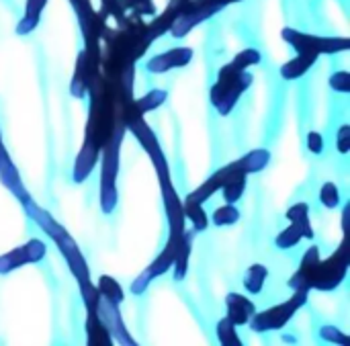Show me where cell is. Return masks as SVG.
<instances>
[{
  "label": "cell",
  "instance_id": "1",
  "mask_svg": "<svg viewBox=\"0 0 350 346\" xmlns=\"http://www.w3.org/2000/svg\"><path fill=\"white\" fill-rule=\"evenodd\" d=\"M349 269L350 252L347 238L340 242V248L330 258H326V261H322L320 248L314 244V246L308 248L299 269L289 279V287L291 289L306 287L310 291L318 289V291L330 293V291H334V289H338L342 285V281L349 275Z\"/></svg>",
  "mask_w": 350,
  "mask_h": 346
},
{
  "label": "cell",
  "instance_id": "2",
  "mask_svg": "<svg viewBox=\"0 0 350 346\" xmlns=\"http://www.w3.org/2000/svg\"><path fill=\"white\" fill-rule=\"evenodd\" d=\"M125 127H119L113 137L100 148V185H98V195H100V211L103 213H113L119 201L117 193V176H119V158H121V144L125 137Z\"/></svg>",
  "mask_w": 350,
  "mask_h": 346
},
{
  "label": "cell",
  "instance_id": "3",
  "mask_svg": "<svg viewBox=\"0 0 350 346\" xmlns=\"http://www.w3.org/2000/svg\"><path fill=\"white\" fill-rule=\"evenodd\" d=\"M252 82H254V76L248 70H236L230 64H226L219 70L217 80H215V84L211 86V92H209L213 109L221 117H228L236 109L240 96L252 86Z\"/></svg>",
  "mask_w": 350,
  "mask_h": 346
},
{
  "label": "cell",
  "instance_id": "4",
  "mask_svg": "<svg viewBox=\"0 0 350 346\" xmlns=\"http://www.w3.org/2000/svg\"><path fill=\"white\" fill-rule=\"evenodd\" d=\"M123 117H125V129L131 131V133L135 135V139L139 142V146L144 148V152H146L148 158L152 160L154 170H156V174H158V181L170 178V164H168V160H166V154H164V150H162V146H160L156 133H154L152 127L146 123L144 115L137 113V111L133 109V105L129 103V105L125 107V115H123Z\"/></svg>",
  "mask_w": 350,
  "mask_h": 346
},
{
  "label": "cell",
  "instance_id": "5",
  "mask_svg": "<svg viewBox=\"0 0 350 346\" xmlns=\"http://www.w3.org/2000/svg\"><path fill=\"white\" fill-rule=\"evenodd\" d=\"M308 300H310V289L297 287V289H293V295H291L287 302L277 304L275 308L265 310V312H260V314H254L246 326H250V330L256 332V334H267V332L281 330V328H285V326L293 320V316L308 304Z\"/></svg>",
  "mask_w": 350,
  "mask_h": 346
},
{
  "label": "cell",
  "instance_id": "6",
  "mask_svg": "<svg viewBox=\"0 0 350 346\" xmlns=\"http://www.w3.org/2000/svg\"><path fill=\"white\" fill-rule=\"evenodd\" d=\"M238 2H242V0H187L168 33L174 39H183L195 27L209 21L211 16H215L217 12H221L230 4H238Z\"/></svg>",
  "mask_w": 350,
  "mask_h": 346
},
{
  "label": "cell",
  "instance_id": "7",
  "mask_svg": "<svg viewBox=\"0 0 350 346\" xmlns=\"http://www.w3.org/2000/svg\"><path fill=\"white\" fill-rule=\"evenodd\" d=\"M281 37L297 51V53H312L316 57L320 55H334L350 49L349 37H320L306 31H297L293 27H285L281 31Z\"/></svg>",
  "mask_w": 350,
  "mask_h": 346
},
{
  "label": "cell",
  "instance_id": "8",
  "mask_svg": "<svg viewBox=\"0 0 350 346\" xmlns=\"http://www.w3.org/2000/svg\"><path fill=\"white\" fill-rule=\"evenodd\" d=\"M289 226L275 238L277 248L281 250H291L295 248L304 238L306 240H314V228L310 222V205L308 203H295L289 207V211L285 213Z\"/></svg>",
  "mask_w": 350,
  "mask_h": 346
},
{
  "label": "cell",
  "instance_id": "9",
  "mask_svg": "<svg viewBox=\"0 0 350 346\" xmlns=\"http://www.w3.org/2000/svg\"><path fill=\"white\" fill-rule=\"evenodd\" d=\"M183 236H185V234H180V236L170 234V236H168V242H166V246L162 248V252H160V254L152 261V265H150L148 269H144V271L137 275V279L131 283V293H133V295L146 293V289L150 287V283H152L154 279H160V277H164L166 273H170Z\"/></svg>",
  "mask_w": 350,
  "mask_h": 346
},
{
  "label": "cell",
  "instance_id": "10",
  "mask_svg": "<svg viewBox=\"0 0 350 346\" xmlns=\"http://www.w3.org/2000/svg\"><path fill=\"white\" fill-rule=\"evenodd\" d=\"M76 12L80 31H82V39H84V49L88 51H103L100 43H103V31L105 25L98 16V12L94 10L90 0H68Z\"/></svg>",
  "mask_w": 350,
  "mask_h": 346
},
{
  "label": "cell",
  "instance_id": "11",
  "mask_svg": "<svg viewBox=\"0 0 350 346\" xmlns=\"http://www.w3.org/2000/svg\"><path fill=\"white\" fill-rule=\"evenodd\" d=\"M100 57L103 51H88L82 49L76 59V70L70 82V92L74 98H84L94 84V80L100 76Z\"/></svg>",
  "mask_w": 350,
  "mask_h": 346
},
{
  "label": "cell",
  "instance_id": "12",
  "mask_svg": "<svg viewBox=\"0 0 350 346\" xmlns=\"http://www.w3.org/2000/svg\"><path fill=\"white\" fill-rule=\"evenodd\" d=\"M45 254H47V244L39 238H31L27 244L0 254V275H8L27 265H37L45 258Z\"/></svg>",
  "mask_w": 350,
  "mask_h": 346
},
{
  "label": "cell",
  "instance_id": "13",
  "mask_svg": "<svg viewBox=\"0 0 350 346\" xmlns=\"http://www.w3.org/2000/svg\"><path fill=\"white\" fill-rule=\"evenodd\" d=\"M53 242H55L57 250L62 252V256H64V261H66L70 273L74 275V279H76V283H78V289H82V287H86L88 283H92V279H90V267H88V263H86L82 250L78 248L76 240L68 234V230H66L62 236H57Z\"/></svg>",
  "mask_w": 350,
  "mask_h": 346
},
{
  "label": "cell",
  "instance_id": "14",
  "mask_svg": "<svg viewBox=\"0 0 350 346\" xmlns=\"http://www.w3.org/2000/svg\"><path fill=\"white\" fill-rule=\"evenodd\" d=\"M94 312H96L98 320L103 322V326L109 330V334H111L113 343H119V345H125V346L137 345V343H135V338L129 334V330H127V326H125L123 318H121V310H119V306H115V304H111L109 300H105V297H100V295H98V302H96Z\"/></svg>",
  "mask_w": 350,
  "mask_h": 346
},
{
  "label": "cell",
  "instance_id": "15",
  "mask_svg": "<svg viewBox=\"0 0 350 346\" xmlns=\"http://www.w3.org/2000/svg\"><path fill=\"white\" fill-rule=\"evenodd\" d=\"M0 183H2V187H6L10 191V195H14V199L23 207L29 201H33L31 195H29V191H27V187L23 185V178H21L18 168L14 166L10 154H8V150H6V146L2 142V133H0Z\"/></svg>",
  "mask_w": 350,
  "mask_h": 346
},
{
  "label": "cell",
  "instance_id": "16",
  "mask_svg": "<svg viewBox=\"0 0 350 346\" xmlns=\"http://www.w3.org/2000/svg\"><path fill=\"white\" fill-rule=\"evenodd\" d=\"M158 183H160V191H162V203H164V211H166V219H168V230H170V234L180 236L187 230L183 199L176 195L172 178H162Z\"/></svg>",
  "mask_w": 350,
  "mask_h": 346
},
{
  "label": "cell",
  "instance_id": "17",
  "mask_svg": "<svg viewBox=\"0 0 350 346\" xmlns=\"http://www.w3.org/2000/svg\"><path fill=\"white\" fill-rule=\"evenodd\" d=\"M100 158V146L98 142L92 137V133L88 129H84V139H82V148L76 156L74 168H72V178L76 185H82L96 168Z\"/></svg>",
  "mask_w": 350,
  "mask_h": 346
},
{
  "label": "cell",
  "instance_id": "18",
  "mask_svg": "<svg viewBox=\"0 0 350 346\" xmlns=\"http://www.w3.org/2000/svg\"><path fill=\"white\" fill-rule=\"evenodd\" d=\"M195 51L193 47H172L164 53H158L154 57L148 59L146 64V70L150 74H166L170 70H178V68H185L191 64Z\"/></svg>",
  "mask_w": 350,
  "mask_h": 346
},
{
  "label": "cell",
  "instance_id": "19",
  "mask_svg": "<svg viewBox=\"0 0 350 346\" xmlns=\"http://www.w3.org/2000/svg\"><path fill=\"white\" fill-rule=\"evenodd\" d=\"M226 310H228V318L236 326H246L250 322V318L256 314V306L252 304V300H248L242 293H228L226 295Z\"/></svg>",
  "mask_w": 350,
  "mask_h": 346
},
{
  "label": "cell",
  "instance_id": "20",
  "mask_svg": "<svg viewBox=\"0 0 350 346\" xmlns=\"http://www.w3.org/2000/svg\"><path fill=\"white\" fill-rule=\"evenodd\" d=\"M228 176H230V164L224 166V168H219V170H215L203 185H199L193 193H189V195H187V201H195V203H205V201H209V199L224 187V183H226Z\"/></svg>",
  "mask_w": 350,
  "mask_h": 346
},
{
  "label": "cell",
  "instance_id": "21",
  "mask_svg": "<svg viewBox=\"0 0 350 346\" xmlns=\"http://www.w3.org/2000/svg\"><path fill=\"white\" fill-rule=\"evenodd\" d=\"M221 191V197L226 203H238L242 197H244V191H246V174L236 166V162H230V176L226 178L224 187L219 189Z\"/></svg>",
  "mask_w": 350,
  "mask_h": 346
},
{
  "label": "cell",
  "instance_id": "22",
  "mask_svg": "<svg viewBox=\"0 0 350 346\" xmlns=\"http://www.w3.org/2000/svg\"><path fill=\"white\" fill-rule=\"evenodd\" d=\"M193 240H195V232L193 230H185V236L180 240L172 271H174V281L180 283L185 281L187 273H189V261H191V252H193Z\"/></svg>",
  "mask_w": 350,
  "mask_h": 346
},
{
  "label": "cell",
  "instance_id": "23",
  "mask_svg": "<svg viewBox=\"0 0 350 346\" xmlns=\"http://www.w3.org/2000/svg\"><path fill=\"white\" fill-rule=\"evenodd\" d=\"M47 2L49 0H27L25 2V14L16 23V35H29L37 29Z\"/></svg>",
  "mask_w": 350,
  "mask_h": 346
},
{
  "label": "cell",
  "instance_id": "24",
  "mask_svg": "<svg viewBox=\"0 0 350 346\" xmlns=\"http://www.w3.org/2000/svg\"><path fill=\"white\" fill-rule=\"evenodd\" d=\"M271 158H273V156H271L269 150L256 148V150L244 154L242 158H238V160H234V162H236V166L248 176V174H258V172H262V170L271 164Z\"/></svg>",
  "mask_w": 350,
  "mask_h": 346
},
{
  "label": "cell",
  "instance_id": "25",
  "mask_svg": "<svg viewBox=\"0 0 350 346\" xmlns=\"http://www.w3.org/2000/svg\"><path fill=\"white\" fill-rule=\"evenodd\" d=\"M316 62H318V57L312 55V53H297L293 59L285 62V64L279 68V74H281L285 80H297V78L306 76V74L314 68Z\"/></svg>",
  "mask_w": 350,
  "mask_h": 346
},
{
  "label": "cell",
  "instance_id": "26",
  "mask_svg": "<svg viewBox=\"0 0 350 346\" xmlns=\"http://www.w3.org/2000/svg\"><path fill=\"white\" fill-rule=\"evenodd\" d=\"M86 341L90 346H113V338L109 334V330L103 326V322L98 320L96 312L86 314Z\"/></svg>",
  "mask_w": 350,
  "mask_h": 346
},
{
  "label": "cell",
  "instance_id": "27",
  "mask_svg": "<svg viewBox=\"0 0 350 346\" xmlns=\"http://www.w3.org/2000/svg\"><path fill=\"white\" fill-rule=\"evenodd\" d=\"M166 98H168V92H166L164 88H154V90L146 92L144 96L131 101V105H133V109H135L137 113H142V115L146 117L148 113L160 109V107L166 103Z\"/></svg>",
  "mask_w": 350,
  "mask_h": 346
},
{
  "label": "cell",
  "instance_id": "28",
  "mask_svg": "<svg viewBox=\"0 0 350 346\" xmlns=\"http://www.w3.org/2000/svg\"><path fill=\"white\" fill-rule=\"evenodd\" d=\"M183 209H185V217L191 222V228L195 234L205 232L209 228V217L203 209V203H195V201H183Z\"/></svg>",
  "mask_w": 350,
  "mask_h": 346
},
{
  "label": "cell",
  "instance_id": "29",
  "mask_svg": "<svg viewBox=\"0 0 350 346\" xmlns=\"http://www.w3.org/2000/svg\"><path fill=\"white\" fill-rule=\"evenodd\" d=\"M267 277H269V269L262 267V265H252L248 267V271L244 273V279H242V285L244 289L250 293V295H258L267 283Z\"/></svg>",
  "mask_w": 350,
  "mask_h": 346
},
{
  "label": "cell",
  "instance_id": "30",
  "mask_svg": "<svg viewBox=\"0 0 350 346\" xmlns=\"http://www.w3.org/2000/svg\"><path fill=\"white\" fill-rule=\"evenodd\" d=\"M96 291H98V295H100V297L109 300V302H111V304H115V306H121V304H123V300H125L123 287L119 285V281H117V279H113V277H109V275H103V277L98 279V283H96Z\"/></svg>",
  "mask_w": 350,
  "mask_h": 346
},
{
  "label": "cell",
  "instance_id": "31",
  "mask_svg": "<svg viewBox=\"0 0 350 346\" xmlns=\"http://www.w3.org/2000/svg\"><path fill=\"white\" fill-rule=\"evenodd\" d=\"M211 222L213 226L217 228H228V226H234L240 222V209L234 205V203H226L221 207H217L211 215Z\"/></svg>",
  "mask_w": 350,
  "mask_h": 346
},
{
  "label": "cell",
  "instance_id": "32",
  "mask_svg": "<svg viewBox=\"0 0 350 346\" xmlns=\"http://www.w3.org/2000/svg\"><path fill=\"white\" fill-rule=\"evenodd\" d=\"M119 8L125 14H137V16H154L156 4L152 0H117Z\"/></svg>",
  "mask_w": 350,
  "mask_h": 346
},
{
  "label": "cell",
  "instance_id": "33",
  "mask_svg": "<svg viewBox=\"0 0 350 346\" xmlns=\"http://www.w3.org/2000/svg\"><path fill=\"white\" fill-rule=\"evenodd\" d=\"M215 332H217V341H219V345L242 346V341H240V336H238V332H236V324H234L228 316H226V318H221V320L217 322Z\"/></svg>",
  "mask_w": 350,
  "mask_h": 346
},
{
  "label": "cell",
  "instance_id": "34",
  "mask_svg": "<svg viewBox=\"0 0 350 346\" xmlns=\"http://www.w3.org/2000/svg\"><path fill=\"white\" fill-rule=\"evenodd\" d=\"M260 59H262V55H260V51L258 49H254V47H246V49H242L232 62H230V66L232 68H236V70H250V68H254V66H258L260 64Z\"/></svg>",
  "mask_w": 350,
  "mask_h": 346
},
{
  "label": "cell",
  "instance_id": "35",
  "mask_svg": "<svg viewBox=\"0 0 350 346\" xmlns=\"http://www.w3.org/2000/svg\"><path fill=\"white\" fill-rule=\"evenodd\" d=\"M320 201L326 209H338L340 205V189L334 183H324L320 189Z\"/></svg>",
  "mask_w": 350,
  "mask_h": 346
},
{
  "label": "cell",
  "instance_id": "36",
  "mask_svg": "<svg viewBox=\"0 0 350 346\" xmlns=\"http://www.w3.org/2000/svg\"><path fill=\"white\" fill-rule=\"evenodd\" d=\"M320 338H322L324 343H330V345H350L349 334H345L340 328H336V326H332V324H326V326L320 328Z\"/></svg>",
  "mask_w": 350,
  "mask_h": 346
},
{
  "label": "cell",
  "instance_id": "37",
  "mask_svg": "<svg viewBox=\"0 0 350 346\" xmlns=\"http://www.w3.org/2000/svg\"><path fill=\"white\" fill-rule=\"evenodd\" d=\"M330 88L336 90V92H342V94H349L350 92V74L349 72H334L330 76Z\"/></svg>",
  "mask_w": 350,
  "mask_h": 346
},
{
  "label": "cell",
  "instance_id": "38",
  "mask_svg": "<svg viewBox=\"0 0 350 346\" xmlns=\"http://www.w3.org/2000/svg\"><path fill=\"white\" fill-rule=\"evenodd\" d=\"M336 146L340 154H349L350 152V125H342L336 133Z\"/></svg>",
  "mask_w": 350,
  "mask_h": 346
},
{
  "label": "cell",
  "instance_id": "39",
  "mask_svg": "<svg viewBox=\"0 0 350 346\" xmlns=\"http://www.w3.org/2000/svg\"><path fill=\"white\" fill-rule=\"evenodd\" d=\"M308 148L312 154H322L324 152V137L320 131H310L308 133Z\"/></svg>",
  "mask_w": 350,
  "mask_h": 346
}]
</instances>
